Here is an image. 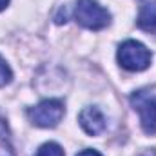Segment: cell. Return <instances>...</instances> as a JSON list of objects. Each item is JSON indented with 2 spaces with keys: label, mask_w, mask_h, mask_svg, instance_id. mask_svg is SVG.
Here are the masks:
<instances>
[{
  "label": "cell",
  "mask_w": 156,
  "mask_h": 156,
  "mask_svg": "<svg viewBox=\"0 0 156 156\" xmlns=\"http://www.w3.org/2000/svg\"><path fill=\"white\" fill-rule=\"evenodd\" d=\"M151 51L136 40H125L118 47V64L127 71H145L151 66Z\"/></svg>",
  "instance_id": "obj_2"
},
{
  "label": "cell",
  "mask_w": 156,
  "mask_h": 156,
  "mask_svg": "<svg viewBox=\"0 0 156 156\" xmlns=\"http://www.w3.org/2000/svg\"><path fill=\"white\" fill-rule=\"evenodd\" d=\"M9 5V0H0V11H4Z\"/></svg>",
  "instance_id": "obj_11"
},
{
  "label": "cell",
  "mask_w": 156,
  "mask_h": 156,
  "mask_svg": "<svg viewBox=\"0 0 156 156\" xmlns=\"http://www.w3.org/2000/svg\"><path fill=\"white\" fill-rule=\"evenodd\" d=\"M131 105L140 115L144 133L156 134V94L153 91L142 89L131 94Z\"/></svg>",
  "instance_id": "obj_3"
},
{
  "label": "cell",
  "mask_w": 156,
  "mask_h": 156,
  "mask_svg": "<svg viewBox=\"0 0 156 156\" xmlns=\"http://www.w3.org/2000/svg\"><path fill=\"white\" fill-rule=\"evenodd\" d=\"M76 156H102L98 151H94V149H85V151H82V153H78Z\"/></svg>",
  "instance_id": "obj_10"
},
{
  "label": "cell",
  "mask_w": 156,
  "mask_h": 156,
  "mask_svg": "<svg viewBox=\"0 0 156 156\" xmlns=\"http://www.w3.org/2000/svg\"><path fill=\"white\" fill-rule=\"evenodd\" d=\"M13 78V73H11V67L7 66V62L0 56V87L7 85Z\"/></svg>",
  "instance_id": "obj_8"
},
{
  "label": "cell",
  "mask_w": 156,
  "mask_h": 156,
  "mask_svg": "<svg viewBox=\"0 0 156 156\" xmlns=\"http://www.w3.org/2000/svg\"><path fill=\"white\" fill-rule=\"evenodd\" d=\"M140 156H156V151H145V153H142Z\"/></svg>",
  "instance_id": "obj_12"
},
{
  "label": "cell",
  "mask_w": 156,
  "mask_h": 156,
  "mask_svg": "<svg viewBox=\"0 0 156 156\" xmlns=\"http://www.w3.org/2000/svg\"><path fill=\"white\" fill-rule=\"evenodd\" d=\"M136 22L140 29L147 33H156V2H147L142 5Z\"/></svg>",
  "instance_id": "obj_6"
},
{
  "label": "cell",
  "mask_w": 156,
  "mask_h": 156,
  "mask_svg": "<svg viewBox=\"0 0 156 156\" xmlns=\"http://www.w3.org/2000/svg\"><path fill=\"white\" fill-rule=\"evenodd\" d=\"M66 113V107L60 100H44L40 102L38 105L31 107L27 111V116L31 120V123L44 127V129H49V127H55L60 123V120L64 118Z\"/></svg>",
  "instance_id": "obj_4"
},
{
  "label": "cell",
  "mask_w": 156,
  "mask_h": 156,
  "mask_svg": "<svg viewBox=\"0 0 156 156\" xmlns=\"http://www.w3.org/2000/svg\"><path fill=\"white\" fill-rule=\"evenodd\" d=\"M75 18L80 26L98 31L111 24V13L96 0H78L75 7Z\"/></svg>",
  "instance_id": "obj_1"
},
{
  "label": "cell",
  "mask_w": 156,
  "mask_h": 156,
  "mask_svg": "<svg viewBox=\"0 0 156 156\" xmlns=\"http://www.w3.org/2000/svg\"><path fill=\"white\" fill-rule=\"evenodd\" d=\"M37 156H64V149L55 142H47L38 149Z\"/></svg>",
  "instance_id": "obj_7"
},
{
  "label": "cell",
  "mask_w": 156,
  "mask_h": 156,
  "mask_svg": "<svg viewBox=\"0 0 156 156\" xmlns=\"http://www.w3.org/2000/svg\"><path fill=\"white\" fill-rule=\"evenodd\" d=\"M0 140L9 144V129H7V123H5V118L2 116L0 113Z\"/></svg>",
  "instance_id": "obj_9"
},
{
  "label": "cell",
  "mask_w": 156,
  "mask_h": 156,
  "mask_svg": "<svg viewBox=\"0 0 156 156\" xmlns=\"http://www.w3.org/2000/svg\"><path fill=\"white\" fill-rule=\"evenodd\" d=\"M78 122L82 125V129L87 133V134H100L105 131V116L102 115V111L98 107H85L82 109L80 116H78Z\"/></svg>",
  "instance_id": "obj_5"
}]
</instances>
